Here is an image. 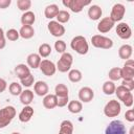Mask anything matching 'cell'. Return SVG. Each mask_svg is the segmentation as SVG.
I'll list each match as a JSON object with an SVG mask.
<instances>
[{"mask_svg":"<svg viewBox=\"0 0 134 134\" xmlns=\"http://www.w3.org/2000/svg\"><path fill=\"white\" fill-rule=\"evenodd\" d=\"M70 47L75 52H77L79 54H82V55L86 54L89 50L88 42L84 36H75L70 42Z\"/></svg>","mask_w":134,"mask_h":134,"instance_id":"obj_1","label":"cell"},{"mask_svg":"<svg viewBox=\"0 0 134 134\" xmlns=\"http://www.w3.org/2000/svg\"><path fill=\"white\" fill-rule=\"evenodd\" d=\"M16 109L14 106H6L0 109V129L8 126L16 116Z\"/></svg>","mask_w":134,"mask_h":134,"instance_id":"obj_2","label":"cell"},{"mask_svg":"<svg viewBox=\"0 0 134 134\" xmlns=\"http://www.w3.org/2000/svg\"><path fill=\"white\" fill-rule=\"evenodd\" d=\"M72 63H73L72 54L69 52H64V53H62L61 58L59 59V61L55 65L57 70H59L60 72H67L70 70Z\"/></svg>","mask_w":134,"mask_h":134,"instance_id":"obj_3","label":"cell"},{"mask_svg":"<svg viewBox=\"0 0 134 134\" xmlns=\"http://www.w3.org/2000/svg\"><path fill=\"white\" fill-rule=\"evenodd\" d=\"M91 43L94 47L96 48H102V49H110L113 47V41L105 37L103 35H94L91 38Z\"/></svg>","mask_w":134,"mask_h":134,"instance_id":"obj_4","label":"cell"},{"mask_svg":"<svg viewBox=\"0 0 134 134\" xmlns=\"http://www.w3.org/2000/svg\"><path fill=\"white\" fill-rule=\"evenodd\" d=\"M120 111H121V106L119 102L116 99L109 100L104 107V114L107 117H116L120 114Z\"/></svg>","mask_w":134,"mask_h":134,"instance_id":"obj_5","label":"cell"},{"mask_svg":"<svg viewBox=\"0 0 134 134\" xmlns=\"http://www.w3.org/2000/svg\"><path fill=\"white\" fill-rule=\"evenodd\" d=\"M105 134H127V128L121 120L115 119L106 127Z\"/></svg>","mask_w":134,"mask_h":134,"instance_id":"obj_6","label":"cell"},{"mask_svg":"<svg viewBox=\"0 0 134 134\" xmlns=\"http://www.w3.org/2000/svg\"><path fill=\"white\" fill-rule=\"evenodd\" d=\"M63 5L68 7L72 13H80L83 10V8L87 5H90V1H84V0H64Z\"/></svg>","mask_w":134,"mask_h":134,"instance_id":"obj_7","label":"cell"},{"mask_svg":"<svg viewBox=\"0 0 134 134\" xmlns=\"http://www.w3.org/2000/svg\"><path fill=\"white\" fill-rule=\"evenodd\" d=\"M126 14V7L124 4L121 3H115L113 6H112V9H111V13H110V19L115 23V22H119L121 21V19L124 18Z\"/></svg>","mask_w":134,"mask_h":134,"instance_id":"obj_8","label":"cell"},{"mask_svg":"<svg viewBox=\"0 0 134 134\" xmlns=\"http://www.w3.org/2000/svg\"><path fill=\"white\" fill-rule=\"evenodd\" d=\"M41 72L46 75V76H52L55 71H57V67H55V64L52 62V61H49L47 59L45 60H42L41 63H40V66H39Z\"/></svg>","mask_w":134,"mask_h":134,"instance_id":"obj_9","label":"cell"},{"mask_svg":"<svg viewBox=\"0 0 134 134\" xmlns=\"http://www.w3.org/2000/svg\"><path fill=\"white\" fill-rule=\"evenodd\" d=\"M121 69V79L122 80H134V61L129 59L124 64Z\"/></svg>","mask_w":134,"mask_h":134,"instance_id":"obj_10","label":"cell"},{"mask_svg":"<svg viewBox=\"0 0 134 134\" xmlns=\"http://www.w3.org/2000/svg\"><path fill=\"white\" fill-rule=\"evenodd\" d=\"M116 34L122 40H128L132 37V29L126 22H120L116 25Z\"/></svg>","mask_w":134,"mask_h":134,"instance_id":"obj_11","label":"cell"},{"mask_svg":"<svg viewBox=\"0 0 134 134\" xmlns=\"http://www.w3.org/2000/svg\"><path fill=\"white\" fill-rule=\"evenodd\" d=\"M47 28H48V31L51 34V36L57 37V38H60V37L64 36V34H65V27H64V25H62L59 22L53 21V20H51L47 24Z\"/></svg>","mask_w":134,"mask_h":134,"instance_id":"obj_12","label":"cell"},{"mask_svg":"<svg viewBox=\"0 0 134 134\" xmlns=\"http://www.w3.org/2000/svg\"><path fill=\"white\" fill-rule=\"evenodd\" d=\"M94 97V91L90 87H82L79 91V99L81 103H89Z\"/></svg>","mask_w":134,"mask_h":134,"instance_id":"obj_13","label":"cell"},{"mask_svg":"<svg viewBox=\"0 0 134 134\" xmlns=\"http://www.w3.org/2000/svg\"><path fill=\"white\" fill-rule=\"evenodd\" d=\"M115 23L110 19V17H105L103 19H100V21L97 24V30L100 34H106L108 31H110L113 27H114Z\"/></svg>","mask_w":134,"mask_h":134,"instance_id":"obj_14","label":"cell"},{"mask_svg":"<svg viewBox=\"0 0 134 134\" xmlns=\"http://www.w3.org/2000/svg\"><path fill=\"white\" fill-rule=\"evenodd\" d=\"M34 90L38 96H45L48 94L49 88L44 81H38L34 84Z\"/></svg>","mask_w":134,"mask_h":134,"instance_id":"obj_15","label":"cell"},{"mask_svg":"<svg viewBox=\"0 0 134 134\" xmlns=\"http://www.w3.org/2000/svg\"><path fill=\"white\" fill-rule=\"evenodd\" d=\"M34 108L30 106H24V108L21 110V112L19 113V120L21 122H28L31 117L34 116Z\"/></svg>","mask_w":134,"mask_h":134,"instance_id":"obj_16","label":"cell"},{"mask_svg":"<svg viewBox=\"0 0 134 134\" xmlns=\"http://www.w3.org/2000/svg\"><path fill=\"white\" fill-rule=\"evenodd\" d=\"M102 15H103V10H102L100 6H98L96 4L90 5V7L88 9V17H89V19H91L93 21L99 20Z\"/></svg>","mask_w":134,"mask_h":134,"instance_id":"obj_17","label":"cell"},{"mask_svg":"<svg viewBox=\"0 0 134 134\" xmlns=\"http://www.w3.org/2000/svg\"><path fill=\"white\" fill-rule=\"evenodd\" d=\"M132 53H133V48L129 44H124L118 49V55H119V58L122 59V60H126V61L131 58Z\"/></svg>","mask_w":134,"mask_h":134,"instance_id":"obj_18","label":"cell"},{"mask_svg":"<svg viewBox=\"0 0 134 134\" xmlns=\"http://www.w3.org/2000/svg\"><path fill=\"white\" fill-rule=\"evenodd\" d=\"M15 73L17 77H19V80H22L26 77L28 74H30V69L25 64H18L15 67Z\"/></svg>","mask_w":134,"mask_h":134,"instance_id":"obj_19","label":"cell"},{"mask_svg":"<svg viewBox=\"0 0 134 134\" xmlns=\"http://www.w3.org/2000/svg\"><path fill=\"white\" fill-rule=\"evenodd\" d=\"M57 103H58V97L55 96V94H47L44 96L43 98V106L46 109H53L57 107Z\"/></svg>","mask_w":134,"mask_h":134,"instance_id":"obj_20","label":"cell"},{"mask_svg":"<svg viewBox=\"0 0 134 134\" xmlns=\"http://www.w3.org/2000/svg\"><path fill=\"white\" fill-rule=\"evenodd\" d=\"M19 97H20L21 104H23L24 106H29V104L34 100V92L29 89L23 90L19 95Z\"/></svg>","mask_w":134,"mask_h":134,"instance_id":"obj_21","label":"cell"},{"mask_svg":"<svg viewBox=\"0 0 134 134\" xmlns=\"http://www.w3.org/2000/svg\"><path fill=\"white\" fill-rule=\"evenodd\" d=\"M26 61H27V65H28L30 68L37 69V68H39L40 63H41L42 60H41V57H40L38 53H30V54L27 55Z\"/></svg>","mask_w":134,"mask_h":134,"instance_id":"obj_22","label":"cell"},{"mask_svg":"<svg viewBox=\"0 0 134 134\" xmlns=\"http://www.w3.org/2000/svg\"><path fill=\"white\" fill-rule=\"evenodd\" d=\"M19 35L23 39H31L35 36V29L30 25H22L19 30Z\"/></svg>","mask_w":134,"mask_h":134,"instance_id":"obj_23","label":"cell"},{"mask_svg":"<svg viewBox=\"0 0 134 134\" xmlns=\"http://www.w3.org/2000/svg\"><path fill=\"white\" fill-rule=\"evenodd\" d=\"M59 6L57 4H49L45 7L44 9V15L47 19H53L57 17L58 13H59Z\"/></svg>","mask_w":134,"mask_h":134,"instance_id":"obj_24","label":"cell"},{"mask_svg":"<svg viewBox=\"0 0 134 134\" xmlns=\"http://www.w3.org/2000/svg\"><path fill=\"white\" fill-rule=\"evenodd\" d=\"M35 21H36V15L30 10L23 13V15L21 16L22 25H30L31 26L35 23Z\"/></svg>","mask_w":134,"mask_h":134,"instance_id":"obj_25","label":"cell"},{"mask_svg":"<svg viewBox=\"0 0 134 134\" xmlns=\"http://www.w3.org/2000/svg\"><path fill=\"white\" fill-rule=\"evenodd\" d=\"M73 132V124L70 120H63L60 125V131L58 134H72Z\"/></svg>","mask_w":134,"mask_h":134,"instance_id":"obj_26","label":"cell"},{"mask_svg":"<svg viewBox=\"0 0 134 134\" xmlns=\"http://www.w3.org/2000/svg\"><path fill=\"white\" fill-rule=\"evenodd\" d=\"M67 108H68V111L70 113H73V114H77L82 111L83 109V105L80 100H70L67 105Z\"/></svg>","mask_w":134,"mask_h":134,"instance_id":"obj_27","label":"cell"},{"mask_svg":"<svg viewBox=\"0 0 134 134\" xmlns=\"http://www.w3.org/2000/svg\"><path fill=\"white\" fill-rule=\"evenodd\" d=\"M54 94L57 97H67L68 96V87L65 84H58L54 87Z\"/></svg>","mask_w":134,"mask_h":134,"instance_id":"obj_28","label":"cell"},{"mask_svg":"<svg viewBox=\"0 0 134 134\" xmlns=\"http://www.w3.org/2000/svg\"><path fill=\"white\" fill-rule=\"evenodd\" d=\"M115 94H116V96H117V98L119 99V100H124L125 98H127L132 92H130L128 89H126L124 86H118V87H116L115 88V92H114Z\"/></svg>","mask_w":134,"mask_h":134,"instance_id":"obj_29","label":"cell"},{"mask_svg":"<svg viewBox=\"0 0 134 134\" xmlns=\"http://www.w3.org/2000/svg\"><path fill=\"white\" fill-rule=\"evenodd\" d=\"M108 76H109L110 81H112V82L119 81L121 79V69L119 67H113V68H111L109 70Z\"/></svg>","mask_w":134,"mask_h":134,"instance_id":"obj_30","label":"cell"},{"mask_svg":"<svg viewBox=\"0 0 134 134\" xmlns=\"http://www.w3.org/2000/svg\"><path fill=\"white\" fill-rule=\"evenodd\" d=\"M115 88H116V86H115L114 82H112V81H106L103 84V88L102 89H103V92L106 95H111V94H113L115 92Z\"/></svg>","mask_w":134,"mask_h":134,"instance_id":"obj_31","label":"cell"},{"mask_svg":"<svg viewBox=\"0 0 134 134\" xmlns=\"http://www.w3.org/2000/svg\"><path fill=\"white\" fill-rule=\"evenodd\" d=\"M38 54L41 57V58H47L50 53H51V46L47 43H43L39 46V49H38Z\"/></svg>","mask_w":134,"mask_h":134,"instance_id":"obj_32","label":"cell"},{"mask_svg":"<svg viewBox=\"0 0 134 134\" xmlns=\"http://www.w3.org/2000/svg\"><path fill=\"white\" fill-rule=\"evenodd\" d=\"M83 75H82V72L79 70V69H71L69 70L68 72V79L70 82L72 83H77L82 80Z\"/></svg>","mask_w":134,"mask_h":134,"instance_id":"obj_33","label":"cell"},{"mask_svg":"<svg viewBox=\"0 0 134 134\" xmlns=\"http://www.w3.org/2000/svg\"><path fill=\"white\" fill-rule=\"evenodd\" d=\"M8 90H9V93L14 96H17V95H20L21 92L23 91L22 90V85L17 83V82H13L9 84L8 86Z\"/></svg>","mask_w":134,"mask_h":134,"instance_id":"obj_34","label":"cell"},{"mask_svg":"<svg viewBox=\"0 0 134 134\" xmlns=\"http://www.w3.org/2000/svg\"><path fill=\"white\" fill-rule=\"evenodd\" d=\"M55 18H57V22H59L60 24H64V23H67L69 21L70 14L67 10H59Z\"/></svg>","mask_w":134,"mask_h":134,"instance_id":"obj_35","label":"cell"},{"mask_svg":"<svg viewBox=\"0 0 134 134\" xmlns=\"http://www.w3.org/2000/svg\"><path fill=\"white\" fill-rule=\"evenodd\" d=\"M17 6L20 10L22 12H28V9L31 6V1L30 0H17Z\"/></svg>","mask_w":134,"mask_h":134,"instance_id":"obj_36","label":"cell"},{"mask_svg":"<svg viewBox=\"0 0 134 134\" xmlns=\"http://www.w3.org/2000/svg\"><path fill=\"white\" fill-rule=\"evenodd\" d=\"M19 37H20L19 31L15 28H10L5 32V38L8 39L9 41H17L19 39Z\"/></svg>","mask_w":134,"mask_h":134,"instance_id":"obj_37","label":"cell"},{"mask_svg":"<svg viewBox=\"0 0 134 134\" xmlns=\"http://www.w3.org/2000/svg\"><path fill=\"white\" fill-rule=\"evenodd\" d=\"M20 83H21V85L24 86V87H30V86H32V85L35 84V77H34V75L30 73V74H28L26 77L20 80Z\"/></svg>","mask_w":134,"mask_h":134,"instance_id":"obj_38","label":"cell"},{"mask_svg":"<svg viewBox=\"0 0 134 134\" xmlns=\"http://www.w3.org/2000/svg\"><path fill=\"white\" fill-rule=\"evenodd\" d=\"M54 49L58 53H64L66 52V43L63 40H58L54 43Z\"/></svg>","mask_w":134,"mask_h":134,"instance_id":"obj_39","label":"cell"},{"mask_svg":"<svg viewBox=\"0 0 134 134\" xmlns=\"http://www.w3.org/2000/svg\"><path fill=\"white\" fill-rule=\"evenodd\" d=\"M121 86H124L126 89L132 92V90L134 89V80H122Z\"/></svg>","mask_w":134,"mask_h":134,"instance_id":"obj_40","label":"cell"},{"mask_svg":"<svg viewBox=\"0 0 134 134\" xmlns=\"http://www.w3.org/2000/svg\"><path fill=\"white\" fill-rule=\"evenodd\" d=\"M125 118H126V120H128L129 122H133V121H134V110H133V109L127 110L126 113H125Z\"/></svg>","mask_w":134,"mask_h":134,"instance_id":"obj_41","label":"cell"},{"mask_svg":"<svg viewBox=\"0 0 134 134\" xmlns=\"http://www.w3.org/2000/svg\"><path fill=\"white\" fill-rule=\"evenodd\" d=\"M68 103H69L68 96H67V97H58L57 106H58V107H65V106L68 105Z\"/></svg>","mask_w":134,"mask_h":134,"instance_id":"obj_42","label":"cell"},{"mask_svg":"<svg viewBox=\"0 0 134 134\" xmlns=\"http://www.w3.org/2000/svg\"><path fill=\"white\" fill-rule=\"evenodd\" d=\"M6 45V41H5V34L3 31V29L0 27V49H3Z\"/></svg>","mask_w":134,"mask_h":134,"instance_id":"obj_43","label":"cell"},{"mask_svg":"<svg viewBox=\"0 0 134 134\" xmlns=\"http://www.w3.org/2000/svg\"><path fill=\"white\" fill-rule=\"evenodd\" d=\"M133 100H134V97H133V94L131 93L127 98H125V99L122 100V103H124V105H125L126 107H132Z\"/></svg>","mask_w":134,"mask_h":134,"instance_id":"obj_44","label":"cell"},{"mask_svg":"<svg viewBox=\"0 0 134 134\" xmlns=\"http://www.w3.org/2000/svg\"><path fill=\"white\" fill-rule=\"evenodd\" d=\"M12 3V0H0V8H7Z\"/></svg>","mask_w":134,"mask_h":134,"instance_id":"obj_45","label":"cell"},{"mask_svg":"<svg viewBox=\"0 0 134 134\" xmlns=\"http://www.w3.org/2000/svg\"><path fill=\"white\" fill-rule=\"evenodd\" d=\"M6 87H7V83H6V81L0 77V93L4 92L5 89H6Z\"/></svg>","mask_w":134,"mask_h":134,"instance_id":"obj_46","label":"cell"},{"mask_svg":"<svg viewBox=\"0 0 134 134\" xmlns=\"http://www.w3.org/2000/svg\"><path fill=\"white\" fill-rule=\"evenodd\" d=\"M129 134H134V127H131L130 129V133Z\"/></svg>","mask_w":134,"mask_h":134,"instance_id":"obj_47","label":"cell"},{"mask_svg":"<svg viewBox=\"0 0 134 134\" xmlns=\"http://www.w3.org/2000/svg\"><path fill=\"white\" fill-rule=\"evenodd\" d=\"M10 134H21V133H19V132H12Z\"/></svg>","mask_w":134,"mask_h":134,"instance_id":"obj_48","label":"cell"}]
</instances>
